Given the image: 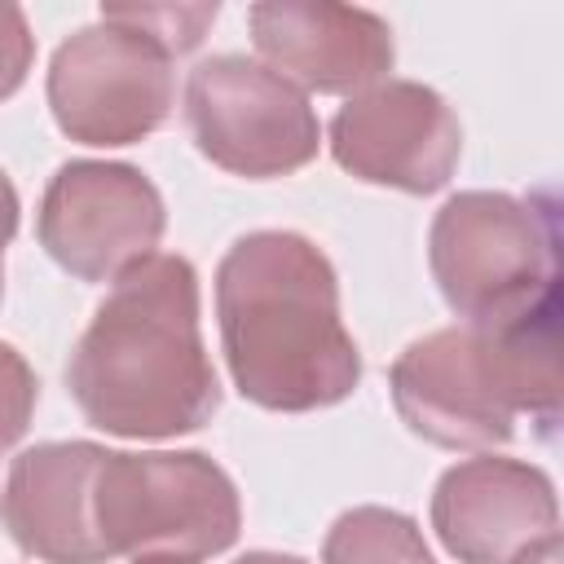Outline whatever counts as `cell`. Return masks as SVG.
Here are the masks:
<instances>
[{
	"label": "cell",
	"mask_w": 564,
	"mask_h": 564,
	"mask_svg": "<svg viewBox=\"0 0 564 564\" xmlns=\"http://www.w3.org/2000/svg\"><path fill=\"white\" fill-rule=\"evenodd\" d=\"M401 423L441 449H494L529 414L542 436L560 423V295L489 326H441L388 370Z\"/></svg>",
	"instance_id": "3"
},
{
	"label": "cell",
	"mask_w": 564,
	"mask_h": 564,
	"mask_svg": "<svg viewBox=\"0 0 564 564\" xmlns=\"http://www.w3.org/2000/svg\"><path fill=\"white\" fill-rule=\"evenodd\" d=\"M93 441H44L9 463L0 520L18 551L44 564H106L93 520V480L101 467Z\"/></svg>",
	"instance_id": "12"
},
{
	"label": "cell",
	"mask_w": 564,
	"mask_h": 564,
	"mask_svg": "<svg viewBox=\"0 0 564 564\" xmlns=\"http://www.w3.org/2000/svg\"><path fill=\"white\" fill-rule=\"evenodd\" d=\"M432 529L458 564H511L529 546L560 538V498L542 467L476 454L441 471Z\"/></svg>",
	"instance_id": "10"
},
{
	"label": "cell",
	"mask_w": 564,
	"mask_h": 564,
	"mask_svg": "<svg viewBox=\"0 0 564 564\" xmlns=\"http://www.w3.org/2000/svg\"><path fill=\"white\" fill-rule=\"evenodd\" d=\"M93 520L110 560L198 564L238 542L242 502L229 471L198 449H106L93 480Z\"/></svg>",
	"instance_id": "5"
},
{
	"label": "cell",
	"mask_w": 564,
	"mask_h": 564,
	"mask_svg": "<svg viewBox=\"0 0 564 564\" xmlns=\"http://www.w3.org/2000/svg\"><path fill=\"white\" fill-rule=\"evenodd\" d=\"M167 229L159 185L110 159H70L44 185L35 212V238L79 282H119L128 269L154 256Z\"/></svg>",
	"instance_id": "8"
},
{
	"label": "cell",
	"mask_w": 564,
	"mask_h": 564,
	"mask_svg": "<svg viewBox=\"0 0 564 564\" xmlns=\"http://www.w3.org/2000/svg\"><path fill=\"white\" fill-rule=\"evenodd\" d=\"M35 62V35L18 4H0V101H9Z\"/></svg>",
	"instance_id": "15"
},
{
	"label": "cell",
	"mask_w": 564,
	"mask_h": 564,
	"mask_svg": "<svg viewBox=\"0 0 564 564\" xmlns=\"http://www.w3.org/2000/svg\"><path fill=\"white\" fill-rule=\"evenodd\" d=\"M322 564H432V551L410 516L388 507H352L330 524Z\"/></svg>",
	"instance_id": "13"
},
{
	"label": "cell",
	"mask_w": 564,
	"mask_h": 564,
	"mask_svg": "<svg viewBox=\"0 0 564 564\" xmlns=\"http://www.w3.org/2000/svg\"><path fill=\"white\" fill-rule=\"evenodd\" d=\"M137 564H181V560H137Z\"/></svg>",
	"instance_id": "19"
},
{
	"label": "cell",
	"mask_w": 564,
	"mask_h": 564,
	"mask_svg": "<svg viewBox=\"0 0 564 564\" xmlns=\"http://www.w3.org/2000/svg\"><path fill=\"white\" fill-rule=\"evenodd\" d=\"M48 110L79 145H137L159 132L176 106L172 53L150 35L93 22L57 44L48 62Z\"/></svg>",
	"instance_id": "7"
},
{
	"label": "cell",
	"mask_w": 564,
	"mask_h": 564,
	"mask_svg": "<svg viewBox=\"0 0 564 564\" xmlns=\"http://www.w3.org/2000/svg\"><path fill=\"white\" fill-rule=\"evenodd\" d=\"M216 317L234 388L260 410H326L361 383L335 264L304 234L256 229L238 238L216 269Z\"/></svg>",
	"instance_id": "1"
},
{
	"label": "cell",
	"mask_w": 564,
	"mask_h": 564,
	"mask_svg": "<svg viewBox=\"0 0 564 564\" xmlns=\"http://www.w3.org/2000/svg\"><path fill=\"white\" fill-rule=\"evenodd\" d=\"M0 454H4V441H0Z\"/></svg>",
	"instance_id": "20"
},
{
	"label": "cell",
	"mask_w": 564,
	"mask_h": 564,
	"mask_svg": "<svg viewBox=\"0 0 564 564\" xmlns=\"http://www.w3.org/2000/svg\"><path fill=\"white\" fill-rule=\"evenodd\" d=\"M251 44L273 75L308 93L357 97L388 79L397 62L392 26L357 4L264 0L247 9Z\"/></svg>",
	"instance_id": "11"
},
{
	"label": "cell",
	"mask_w": 564,
	"mask_h": 564,
	"mask_svg": "<svg viewBox=\"0 0 564 564\" xmlns=\"http://www.w3.org/2000/svg\"><path fill=\"white\" fill-rule=\"evenodd\" d=\"M18 212H22L18 189H13L9 172L0 167V300H4V247H9L13 234H18Z\"/></svg>",
	"instance_id": "16"
},
{
	"label": "cell",
	"mask_w": 564,
	"mask_h": 564,
	"mask_svg": "<svg viewBox=\"0 0 564 564\" xmlns=\"http://www.w3.org/2000/svg\"><path fill=\"white\" fill-rule=\"evenodd\" d=\"M330 154L366 185L436 194L458 167L463 123L436 88L388 75L335 110Z\"/></svg>",
	"instance_id": "9"
},
{
	"label": "cell",
	"mask_w": 564,
	"mask_h": 564,
	"mask_svg": "<svg viewBox=\"0 0 564 564\" xmlns=\"http://www.w3.org/2000/svg\"><path fill=\"white\" fill-rule=\"evenodd\" d=\"M216 13H220V4H101V22L132 26V31L150 35L159 48H167L172 57L198 48L207 26L216 22Z\"/></svg>",
	"instance_id": "14"
},
{
	"label": "cell",
	"mask_w": 564,
	"mask_h": 564,
	"mask_svg": "<svg viewBox=\"0 0 564 564\" xmlns=\"http://www.w3.org/2000/svg\"><path fill=\"white\" fill-rule=\"evenodd\" d=\"M234 564H308V560H300V555H282V551H247V555H238Z\"/></svg>",
	"instance_id": "18"
},
{
	"label": "cell",
	"mask_w": 564,
	"mask_h": 564,
	"mask_svg": "<svg viewBox=\"0 0 564 564\" xmlns=\"http://www.w3.org/2000/svg\"><path fill=\"white\" fill-rule=\"evenodd\" d=\"M66 388L79 414L128 441L198 432L220 410V379L198 330V273L185 256H150L97 304L70 348Z\"/></svg>",
	"instance_id": "2"
},
{
	"label": "cell",
	"mask_w": 564,
	"mask_h": 564,
	"mask_svg": "<svg viewBox=\"0 0 564 564\" xmlns=\"http://www.w3.org/2000/svg\"><path fill=\"white\" fill-rule=\"evenodd\" d=\"M427 264L463 322L520 317L560 295L555 207L502 189H463L432 216Z\"/></svg>",
	"instance_id": "4"
},
{
	"label": "cell",
	"mask_w": 564,
	"mask_h": 564,
	"mask_svg": "<svg viewBox=\"0 0 564 564\" xmlns=\"http://www.w3.org/2000/svg\"><path fill=\"white\" fill-rule=\"evenodd\" d=\"M185 128L216 167L269 181L317 159L322 123L308 97L242 53L203 57L185 79Z\"/></svg>",
	"instance_id": "6"
},
{
	"label": "cell",
	"mask_w": 564,
	"mask_h": 564,
	"mask_svg": "<svg viewBox=\"0 0 564 564\" xmlns=\"http://www.w3.org/2000/svg\"><path fill=\"white\" fill-rule=\"evenodd\" d=\"M511 564H560V538H546L538 546H529L524 555H516Z\"/></svg>",
	"instance_id": "17"
}]
</instances>
